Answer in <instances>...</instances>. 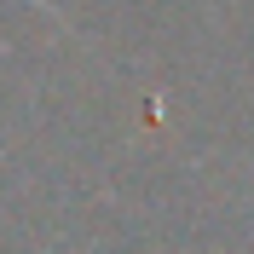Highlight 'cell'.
<instances>
[{"mask_svg":"<svg viewBox=\"0 0 254 254\" xmlns=\"http://www.w3.org/2000/svg\"><path fill=\"white\" fill-rule=\"evenodd\" d=\"M35 6H41V12H52V17H64V12H58V6H52V0H35Z\"/></svg>","mask_w":254,"mask_h":254,"instance_id":"obj_1","label":"cell"}]
</instances>
